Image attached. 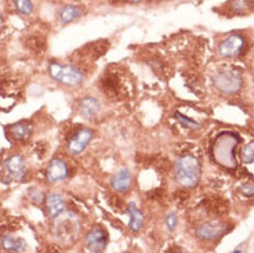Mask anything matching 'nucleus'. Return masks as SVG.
<instances>
[{
	"instance_id": "nucleus-26",
	"label": "nucleus",
	"mask_w": 254,
	"mask_h": 253,
	"mask_svg": "<svg viewBox=\"0 0 254 253\" xmlns=\"http://www.w3.org/2000/svg\"><path fill=\"white\" fill-rule=\"evenodd\" d=\"M0 20H1V14H0Z\"/></svg>"
},
{
	"instance_id": "nucleus-25",
	"label": "nucleus",
	"mask_w": 254,
	"mask_h": 253,
	"mask_svg": "<svg viewBox=\"0 0 254 253\" xmlns=\"http://www.w3.org/2000/svg\"><path fill=\"white\" fill-rule=\"evenodd\" d=\"M131 1H141V0H131Z\"/></svg>"
},
{
	"instance_id": "nucleus-2",
	"label": "nucleus",
	"mask_w": 254,
	"mask_h": 253,
	"mask_svg": "<svg viewBox=\"0 0 254 253\" xmlns=\"http://www.w3.org/2000/svg\"><path fill=\"white\" fill-rule=\"evenodd\" d=\"M201 162L192 155H184L178 158L174 166V176H176L177 183L185 187V189H192L196 187L201 180Z\"/></svg>"
},
{
	"instance_id": "nucleus-16",
	"label": "nucleus",
	"mask_w": 254,
	"mask_h": 253,
	"mask_svg": "<svg viewBox=\"0 0 254 253\" xmlns=\"http://www.w3.org/2000/svg\"><path fill=\"white\" fill-rule=\"evenodd\" d=\"M127 212L131 216V220L130 224H129V228H130L131 231H140L141 227H143L144 224V214L141 210H138V208H136V205L134 203H129V209H127Z\"/></svg>"
},
{
	"instance_id": "nucleus-21",
	"label": "nucleus",
	"mask_w": 254,
	"mask_h": 253,
	"mask_svg": "<svg viewBox=\"0 0 254 253\" xmlns=\"http://www.w3.org/2000/svg\"><path fill=\"white\" fill-rule=\"evenodd\" d=\"M176 118H177V121L183 125V127H188V129H198V127L201 126V125L198 124L196 121H194V119H189L188 117H185V115L180 114V112H177Z\"/></svg>"
},
{
	"instance_id": "nucleus-24",
	"label": "nucleus",
	"mask_w": 254,
	"mask_h": 253,
	"mask_svg": "<svg viewBox=\"0 0 254 253\" xmlns=\"http://www.w3.org/2000/svg\"><path fill=\"white\" fill-rule=\"evenodd\" d=\"M241 192L245 195H254V186L252 184H243L241 187Z\"/></svg>"
},
{
	"instance_id": "nucleus-11",
	"label": "nucleus",
	"mask_w": 254,
	"mask_h": 253,
	"mask_svg": "<svg viewBox=\"0 0 254 253\" xmlns=\"http://www.w3.org/2000/svg\"><path fill=\"white\" fill-rule=\"evenodd\" d=\"M47 213L51 219H57L58 216L65 212L66 203L65 199L62 198L61 194H50L46 199Z\"/></svg>"
},
{
	"instance_id": "nucleus-1",
	"label": "nucleus",
	"mask_w": 254,
	"mask_h": 253,
	"mask_svg": "<svg viewBox=\"0 0 254 253\" xmlns=\"http://www.w3.org/2000/svg\"><path fill=\"white\" fill-rule=\"evenodd\" d=\"M241 144V137L232 131H222L215 137L211 145V155L215 163L225 169H235L238 166L236 148Z\"/></svg>"
},
{
	"instance_id": "nucleus-15",
	"label": "nucleus",
	"mask_w": 254,
	"mask_h": 253,
	"mask_svg": "<svg viewBox=\"0 0 254 253\" xmlns=\"http://www.w3.org/2000/svg\"><path fill=\"white\" fill-rule=\"evenodd\" d=\"M100 111V101L94 97H86L80 101V114L86 119H92Z\"/></svg>"
},
{
	"instance_id": "nucleus-8",
	"label": "nucleus",
	"mask_w": 254,
	"mask_h": 253,
	"mask_svg": "<svg viewBox=\"0 0 254 253\" xmlns=\"http://www.w3.org/2000/svg\"><path fill=\"white\" fill-rule=\"evenodd\" d=\"M227 226L224 223L220 221H207L203 223L199 227L196 228V235L198 238L206 241H214L217 238H220L222 234L225 233Z\"/></svg>"
},
{
	"instance_id": "nucleus-7",
	"label": "nucleus",
	"mask_w": 254,
	"mask_h": 253,
	"mask_svg": "<svg viewBox=\"0 0 254 253\" xmlns=\"http://www.w3.org/2000/svg\"><path fill=\"white\" fill-rule=\"evenodd\" d=\"M106 245H108V234L102 228H93L92 231L86 235L85 247L89 252H104Z\"/></svg>"
},
{
	"instance_id": "nucleus-20",
	"label": "nucleus",
	"mask_w": 254,
	"mask_h": 253,
	"mask_svg": "<svg viewBox=\"0 0 254 253\" xmlns=\"http://www.w3.org/2000/svg\"><path fill=\"white\" fill-rule=\"evenodd\" d=\"M241 161L245 163H252L254 161V140L241 151Z\"/></svg>"
},
{
	"instance_id": "nucleus-5",
	"label": "nucleus",
	"mask_w": 254,
	"mask_h": 253,
	"mask_svg": "<svg viewBox=\"0 0 254 253\" xmlns=\"http://www.w3.org/2000/svg\"><path fill=\"white\" fill-rule=\"evenodd\" d=\"M243 49H245V39H243V36L238 35V33L228 35L218 46L220 54L222 57H227V59H234V57L241 56L243 53Z\"/></svg>"
},
{
	"instance_id": "nucleus-19",
	"label": "nucleus",
	"mask_w": 254,
	"mask_h": 253,
	"mask_svg": "<svg viewBox=\"0 0 254 253\" xmlns=\"http://www.w3.org/2000/svg\"><path fill=\"white\" fill-rule=\"evenodd\" d=\"M17 11L22 15H29L33 11L32 0H14Z\"/></svg>"
},
{
	"instance_id": "nucleus-6",
	"label": "nucleus",
	"mask_w": 254,
	"mask_h": 253,
	"mask_svg": "<svg viewBox=\"0 0 254 253\" xmlns=\"http://www.w3.org/2000/svg\"><path fill=\"white\" fill-rule=\"evenodd\" d=\"M93 136H94V133H93L92 129H79L78 131H75L72 137L69 138V141H68V145H66V149H68V152L71 154V155H79V154H82L86 148H87V145L90 144L92 141Z\"/></svg>"
},
{
	"instance_id": "nucleus-3",
	"label": "nucleus",
	"mask_w": 254,
	"mask_h": 253,
	"mask_svg": "<svg viewBox=\"0 0 254 253\" xmlns=\"http://www.w3.org/2000/svg\"><path fill=\"white\" fill-rule=\"evenodd\" d=\"M215 87L225 94H235L241 90L243 86V79L242 73L235 68L227 66L222 68L215 73L214 76Z\"/></svg>"
},
{
	"instance_id": "nucleus-9",
	"label": "nucleus",
	"mask_w": 254,
	"mask_h": 253,
	"mask_svg": "<svg viewBox=\"0 0 254 253\" xmlns=\"http://www.w3.org/2000/svg\"><path fill=\"white\" fill-rule=\"evenodd\" d=\"M68 175H69V169H68L65 161L55 158V159H52L49 165V168H47L46 179L49 183L55 184V183L64 182Z\"/></svg>"
},
{
	"instance_id": "nucleus-10",
	"label": "nucleus",
	"mask_w": 254,
	"mask_h": 253,
	"mask_svg": "<svg viewBox=\"0 0 254 253\" xmlns=\"http://www.w3.org/2000/svg\"><path fill=\"white\" fill-rule=\"evenodd\" d=\"M4 169H6L7 175L17 182L24 180V177L26 176L25 161L21 155H13L7 158L4 161Z\"/></svg>"
},
{
	"instance_id": "nucleus-17",
	"label": "nucleus",
	"mask_w": 254,
	"mask_h": 253,
	"mask_svg": "<svg viewBox=\"0 0 254 253\" xmlns=\"http://www.w3.org/2000/svg\"><path fill=\"white\" fill-rule=\"evenodd\" d=\"M82 14V8L78 6H65L61 11H59V21L62 24H69L72 21L80 17Z\"/></svg>"
},
{
	"instance_id": "nucleus-12",
	"label": "nucleus",
	"mask_w": 254,
	"mask_h": 253,
	"mask_svg": "<svg viewBox=\"0 0 254 253\" xmlns=\"http://www.w3.org/2000/svg\"><path fill=\"white\" fill-rule=\"evenodd\" d=\"M0 247L4 252H25L28 249L25 241L14 235H4L0 240Z\"/></svg>"
},
{
	"instance_id": "nucleus-23",
	"label": "nucleus",
	"mask_w": 254,
	"mask_h": 253,
	"mask_svg": "<svg viewBox=\"0 0 254 253\" xmlns=\"http://www.w3.org/2000/svg\"><path fill=\"white\" fill-rule=\"evenodd\" d=\"M166 227L169 231H174L177 227V216L176 213H169L166 216Z\"/></svg>"
},
{
	"instance_id": "nucleus-13",
	"label": "nucleus",
	"mask_w": 254,
	"mask_h": 253,
	"mask_svg": "<svg viewBox=\"0 0 254 253\" xmlns=\"http://www.w3.org/2000/svg\"><path fill=\"white\" fill-rule=\"evenodd\" d=\"M112 189L117 191V192H124L130 189L131 186V173L127 169H122L119 170L116 175L112 177L111 180Z\"/></svg>"
},
{
	"instance_id": "nucleus-18",
	"label": "nucleus",
	"mask_w": 254,
	"mask_h": 253,
	"mask_svg": "<svg viewBox=\"0 0 254 253\" xmlns=\"http://www.w3.org/2000/svg\"><path fill=\"white\" fill-rule=\"evenodd\" d=\"M229 6L234 14H246L249 11L250 0H231Z\"/></svg>"
},
{
	"instance_id": "nucleus-14",
	"label": "nucleus",
	"mask_w": 254,
	"mask_h": 253,
	"mask_svg": "<svg viewBox=\"0 0 254 253\" xmlns=\"http://www.w3.org/2000/svg\"><path fill=\"white\" fill-rule=\"evenodd\" d=\"M32 124L29 122H18V124L11 125L8 127V134L11 136V138L17 140V141H22L29 138L32 134Z\"/></svg>"
},
{
	"instance_id": "nucleus-22",
	"label": "nucleus",
	"mask_w": 254,
	"mask_h": 253,
	"mask_svg": "<svg viewBox=\"0 0 254 253\" xmlns=\"http://www.w3.org/2000/svg\"><path fill=\"white\" fill-rule=\"evenodd\" d=\"M28 194H29V198L32 199L33 203H36V205H40L42 202H43V192L38 189H31L28 191Z\"/></svg>"
},
{
	"instance_id": "nucleus-4",
	"label": "nucleus",
	"mask_w": 254,
	"mask_h": 253,
	"mask_svg": "<svg viewBox=\"0 0 254 253\" xmlns=\"http://www.w3.org/2000/svg\"><path fill=\"white\" fill-rule=\"evenodd\" d=\"M50 75L55 79L57 82L66 86H79L83 82V73L79 71L78 68L71 66V65H61L58 63H51L50 66Z\"/></svg>"
}]
</instances>
